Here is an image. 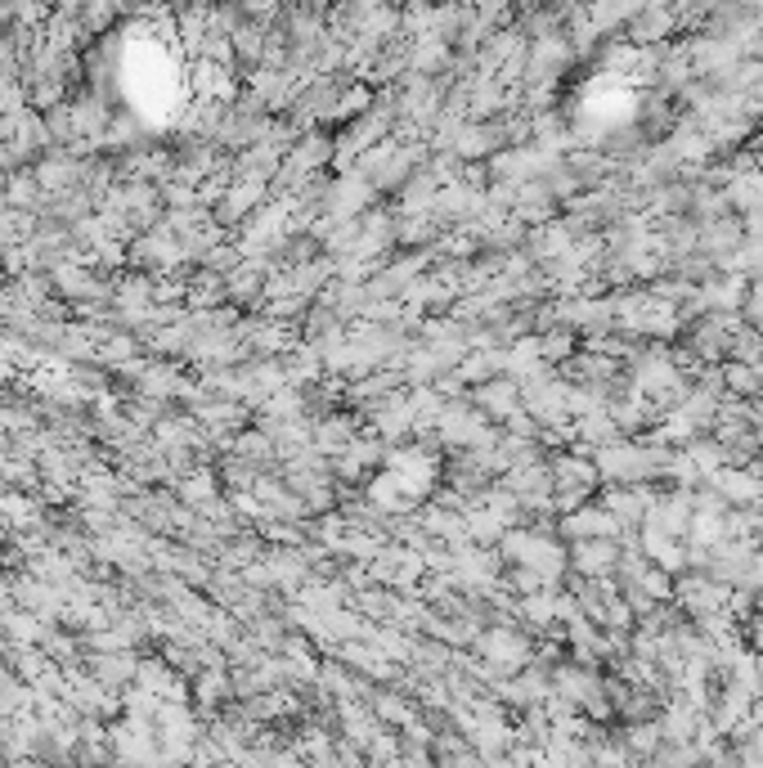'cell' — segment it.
<instances>
[{
    "label": "cell",
    "instance_id": "cell-1",
    "mask_svg": "<svg viewBox=\"0 0 763 768\" xmlns=\"http://www.w3.org/2000/svg\"><path fill=\"white\" fill-rule=\"evenodd\" d=\"M580 562H584V571H606L611 567V543H589Z\"/></svg>",
    "mask_w": 763,
    "mask_h": 768
}]
</instances>
